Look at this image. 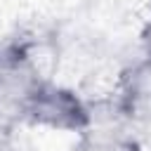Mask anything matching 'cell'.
<instances>
[{
	"instance_id": "obj_1",
	"label": "cell",
	"mask_w": 151,
	"mask_h": 151,
	"mask_svg": "<svg viewBox=\"0 0 151 151\" xmlns=\"http://www.w3.org/2000/svg\"><path fill=\"white\" fill-rule=\"evenodd\" d=\"M19 123L45 127L52 132H76L85 134L92 123L90 104L76 90L42 78L33 85L17 113Z\"/></svg>"
},
{
	"instance_id": "obj_6",
	"label": "cell",
	"mask_w": 151,
	"mask_h": 151,
	"mask_svg": "<svg viewBox=\"0 0 151 151\" xmlns=\"http://www.w3.org/2000/svg\"><path fill=\"white\" fill-rule=\"evenodd\" d=\"M142 47H144V54L151 57V19L144 24L142 28Z\"/></svg>"
},
{
	"instance_id": "obj_7",
	"label": "cell",
	"mask_w": 151,
	"mask_h": 151,
	"mask_svg": "<svg viewBox=\"0 0 151 151\" xmlns=\"http://www.w3.org/2000/svg\"><path fill=\"white\" fill-rule=\"evenodd\" d=\"M149 9H151V5H149Z\"/></svg>"
},
{
	"instance_id": "obj_5",
	"label": "cell",
	"mask_w": 151,
	"mask_h": 151,
	"mask_svg": "<svg viewBox=\"0 0 151 151\" xmlns=\"http://www.w3.org/2000/svg\"><path fill=\"white\" fill-rule=\"evenodd\" d=\"M14 127H17V118H12L9 113L0 111V144H2V139H5Z\"/></svg>"
},
{
	"instance_id": "obj_2",
	"label": "cell",
	"mask_w": 151,
	"mask_h": 151,
	"mask_svg": "<svg viewBox=\"0 0 151 151\" xmlns=\"http://www.w3.org/2000/svg\"><path fill=\"white\" fill-rule=\"evenodd\" d=\"M113 99L132 125H151V57L144 54L120 73Z\"/></svg>"
},
{
	"instance_id": "obj_3",
	"label": "cell",
	"mask_w": 151,
	"mask_h": 151,
	"mask_svg": "<svg viewBox=\"0 0 151 151\" xmlns=\"http://www.w3.org/2000/svg\"><path fill=\"white\" fill-rule=\"evenodd\" d=\"M68 151H142L139 142L132 134L125 137H101V134H80L78 144Z\"/></svg>"
},
{
	"instance_id": "obj_4",
	"label": "cell",
	"mask_w": 151,
	"mask_h": 151,
	"mask_svg": "<svg viewBox=\"0 0 151 151\" xmlns=\"http://www.w3.org/2000/svg\"><path fill=\"white\" fill-rule=\"evenodd\" d=\"M0 151H38V149L33 146V142H31L28 137L19 134V132H17V127H14V130L2 139Z\"/></svg>"
}]
</instances>
